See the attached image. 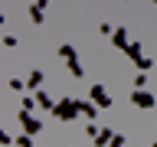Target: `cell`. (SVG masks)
<instances>
[{
    "label": "cell",
    "mask_w": 157,
    "mask_h": 147,
    "mask_svg": "<svg viewBox=\"0 0 157 147\" xmlns=\"http://www.w3.org/2000/svg\"><path fill=\"white\" fill-rule=\"evenodd\" d=\"M52 115H56V121H75L78 118V98L62 95L56 101V108H52Z\"/></svg>",
    "instance_id": "obj_1"
},
{
    "label": "cell",
    "mask_w": 157,
    "mask_h": 147,
    "mask_svg": "<svg viewBox=\"0 0 157 147\" xmlns=\"http://www.w3.org/2000/svg\"><path fill=\"white\" fill-rule=\"evenodd\" d=\"M131 105L141 108V111H147V108H154V105H157V98L151 95L147 88H134V92H131Z\"/></svg>",
    "instance_id": "obj_2"
},
{
    "label": "cell",
    "mask_w": 157,
    "mask_h": 147,
    "mask_svg": "<svg viewBox=\"0 0 157 147\" xmlns=\"http://www.w3.org/2000/svg\"><path fill=\"white\" fill-rule=\"evenodd\" d=\"M88 95H92V101H95L98 108H111V95H108L105 85H92V92H88Z\"/></svg>",
    "instance_id": "obj_3"
},
{
    "label": "cell",
    "mask_w": 157,
    "mask_h": 147,
    "mask_svg": "<svg viewBox=\"0 0 157 147\" xmlns=\"http://www.w3.org/2000/svg\"><path fill=\"white\" fill-rule=\"evenodd\" d=\"M20 124H23V134H39L43 121H36V118L29 115V111H20Z\"/></svg>",
    "instance_id": "obj_4"
},
{
    "label": "cell",
    "mask_w": 157,
    "mask_h": 147,
    "mask_svg": "<svg viewBox=\"0 0 157 147\" xmlns=\"http://www.w3.org/2000/svg\"><path fill=\"white\" fill-rule=\"evenodd\" d=\"M46 3H49V0H39V3H33V7H29V20H33L36 26L46 20Z\"/></svg>",
    "instance_id": "obj_5"
},
{
    "label": "cell",
    "mask_w": 157,
    "mask_h": 147,
    "mask_svg": "<svg viewBox=\"0 0 157 147\" xmlns=\"http://www.w3.org/2000/svg\"><path fill=\"white\" fill-rule=\"evenodd\" d=\"M124 56L131 59V62H141V59H144V49H141V43H128V49H124Z\"/></svg>",
    "instance_id": "obj_6"
},
{
    "label": "cell",
    "mask_w": 157,
    "mask_h": 147,
    "mask_svg": "<svg viewBox=\"0 0 157 147\" xmlns=\"http://www.w3.org/2000/svg\"><path fill=\"white\" fill-rule=\"evenodd\" d=\"M39 85H43V72L33 69V72L26 75V92H39Z\"/></svg>",
    "instance_id": "obj_7"
},
{
    "label": "cell",
    "mask_w": 157,
    "mask_h": 147,
    "mask_svg": "<svg viewBox=\"0 0 157 147\" xmlns=\"http://www.w3.org/2000/svg\"><path fill=\"white\" fill-rule=\"evenodd\" d=\"M111 46H118L121 52L128 49V29H124V26H118V29H115V36H111Z\"/></svg>",
    "instance_id": "obj_8"
},
{
    "label": "cell",
    "mask_w": 157,
    "mask_h": 147,
    "mask_svg": "<svg viewBox=\"0 0 157 147\" xmlns=\"http://www.w3.org/2000/svg\"><path fill=\"white\" fill-rule=\"evenodd\" d=\"M78 115H85L88 121H95V115H98V105H95V101H78Z\"/></svg>",
    "instance_id": "obj_9"
},
{
    "label": "cell",
    "mask_w": 157,
    "mask_h": 147,
    "mask_svg": "<svg viewBox=\"0 0 157 147\" xmlns=\"http://www.w3.org/2000/svg\"><path fill=\"white\" fill-rule=\"evenodd\" d=\"M111 141H115V131H111V127H101L98 137H95V147H108Z\"/></svg>",
    "instance_id": "obj_10"
},
{
    "label": "cell",
    "mask_w": 157,
    "mask_h": 147,
    "mask_svg": "<svg viewBox=\"0 0 157 147\" xmlns=\"http://www.w3.org/2000/svg\"><path fill=\"white\" fill-rule=\"evenodd\" d=\"M59 59L72 62V59H75V46H72V43H62V46H59Z\"/></svg>",
    "instance_id": "obj_11"
},
{
    "label": "cell",
    "mask_w": 157,
    "mask_h": 147,
    "mask_svg": "<svg viewBox=\"0 0 157 147\" xmlns=\"http://www.w3.org/2000/svg\"><path fill=\"white\" fill-rule=\"evenodd\" d=\"M36 101H39L43 108H49V111L56 108V101H52V95H46V92H36Z\"/></svg>",
    "instance_id": "obj_12"
},
{
    "label": "cell",
    "mask_w": 157,
    "mask_h": 147,
    "mask_svg": "<svg viewBox=\"0 0 157 147\" xmlns=\"http://www.w3.org/2000/svg\"><path fill=\"white\" fill-rule=\"evenodd\" d=\"M69 72H72L75 78H82V75H85V69H82V62H78V59H72V62H69Z\"/></svg>",
    "instance_id": "obj_13"
},
{
    "label": "cell",
    "mask_w": 157,
    "mask_h": 147,
    "mask_svg": "<svg viewBox=\"0 0 157 147\" xmlns=\"http://www.w3.org/2000/svg\"><path fill=\"white\" fill-rule=\"evenodd\" d=\"M7 85H10V92H26V82L23 78H10Z\"/></svg>",
    "instance_id": "obj_14"
},
{
    "label": "cell",
    "mask_w": 157,
    "mask_h": 147,
    "mask_svg": "<svg viewBox=\"0 0 157 147\" xmlns=\"http://www.w3.org/2000/svg\"><path fill=\"white\" fill-rule=\"evenodd\" d=\"M33 108H36V98H33V95H23V111H33Z\"/></svg>",
    "instance_id": "obj_15"
},
{
    "label": "cell",
    "mask_w": 157,
    "mask_h": 147,
    "mask_svg": "<svg viewBox=\"0 0 157 147\" xmlns=\"http://www.w3.org/2000/svg\"><path fill=\"white\" fill-rule=\"evenodd\" d=\"M17 147H33V134H23V137H17Z\"/></svg>",
    "instance_id": "obj_16"
},
{
    "label": "cell",
    "mask_w": 157,
    "mask_h": 147,
    "mask_svg": "<svg viewBox=\"0 0 157 147\" xmlns=\"http://www.w3.org/2000/svg\"><path fill=\"white\" fill-rule=\"evenodd\" d=\"M98 33H101V36H115V26H111V23H101Z\"/></svg>",
    "instance_id": "obj_17"
},
{
    "label": "cell",
    "mask_w": 157,
    "mask_h": 147,
    "mask_svg": "<svg viewBox=\"0 0 157 147\" xmlns=\"http://www.w3.org/2000/svg\"><path fill=\"white\" fill-rule=\"evenodd\" d=\"M151 66H154V62H151V59L144 56V59H141V62H137V72H147V69H151Z\"/></svg>",
    "instance_id": "obj_18"
},
{
    "label": "cell",
    "mask_w": 157,
    "mask_h": 147,
    "mask_svg": "<svg viewBox=\"0 0 157 147\" xmlns=\"http://www.w3.org/2000/svg\"><path fill=\"white\" fill-rule=\"evenodd\" d=\"M0 144L10 147V144H17V141H13V134H7V131H3V134H0Z\"/></svg>",
    "instance_id": "obj_19"
},
{
    "label": "cell",
    "mask_w": 157,
    "mask_h": 147,
    "mask_svg": "<svg viewBox=\"0 0 157 147\" xmlns=\"http://www.w3.org/2000/svg\"><path fill=\"white\" fill-rule=\"evenodd\" d=\"M144 82H147V72H137V78H134V88H144Z\"/></svg>",
    "instance_id": "obj_20"
},
{
    "label": "cell",
    "mask_w": 157,
    "mask_h": 147,
    "mask_svg": "<svg viewBox=\"0 0 157 147\" xmlns=\"http://www.w3.org/2000/svg\"><path fill=\"white\" fill-rule=\"evenodd\" d=\"M108 147H124V137H121V134H115V141H111Z\"/></svg>",
    "instance_id": "obj_21"
},
{
    "label": "cell",
    "mask_w": 157,
    "mask_h": 147,
    "mask_svg": "<svg viewBox=\"0 0 157 147\" xmlns=\"http://www.w3.org/2000/svg\"><path fill=\"white\" fill-rule=\"evenodd\" d=\"M26 3H29V7H33V3H39V0H26Z\"/></svg>",
    "instance_id": "obj_22"
},
{
    "label": "cell",
    "mask_w": 157,
    "mask_h": 147,
    "mask_svg": "<svg viewBox=\"0 0 157 147\" xmlns=\"http://www.w3.org/2000/svg\"><path fill=\"white\" fill-rule=\"evenodd\" d=\"M151 3H157V0H151Z\"/></svg>",
    "instance_id": "obj_23"
},
{
    "label": "cell",
    "mask_w": 157,
    "mask_h": 147,
    "mask_svg": "<svg viewBox=\"0 0 157 147\" xmlns=\"http://www.w3.org/2000/svg\"><path fill=\"white\" fill-rule=\"evenodd\" d=\"M151 147H157V144H151Z\"/></svg>",
    "instance_id": "obj_24"
}]
</instances>
